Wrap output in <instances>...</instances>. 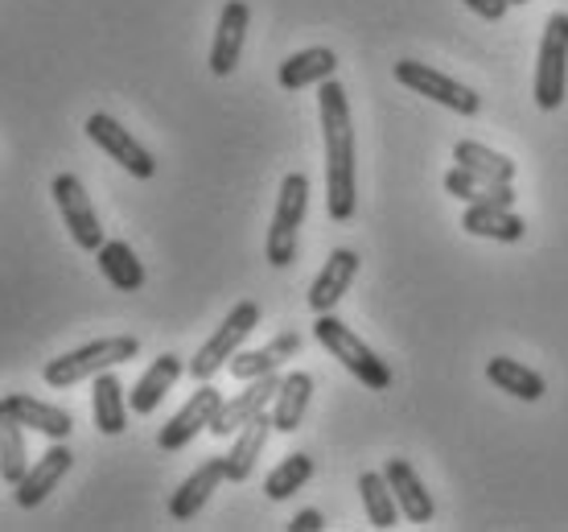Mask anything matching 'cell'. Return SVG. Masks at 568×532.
I'll return each instance as SVG.
<instances>
[{
	"mask_svg": "<svg viewBox=\"0 0 568 532\" xmlns=\"http://www.w3.org/2000/svg\"><path fill=\"white\" fill-rule=\"evenodd\" d=\"M317 108H322V137H326V211L334 223H346V219H355L358 182L351 100H346L338 79L317 83Z\"/></svg>",
	"mask_w": 568,
	"mask_h": 532,
	"instance_id": "1",
	"label": "cell"
},
{
	"mask_svg": "<svg viewBox=\"0 0 568 532\" xmlns=\"http://www.w3.org/2000/svg\"><path fill=\"white\" fill-rule=\"evenodd\" d=\"M141 343L132 334H112V339H95V343L79 347V351H67L42 368V380L50 389H71L79 380H95L100 372H112L120 363L136 360Z\"/></svg>",
	"mask_w": 568,
	"mask_h": 532,
	"instance_id": "2",
	"label": "cell"
},
{
	"mask_svg": "<svg viewBox=\"0 0 568 532\" xmlns=\"http://www.w3.org/2000/svg\"><path fill=\"white\" fill-rule=\"evenodd\" d=\"M313 334H317V343L326 347L329 355H334L346 372L355 375V380H363L371 392L392 389V380H396V375H392V368H387V363L379 360V355H375V351H371V347L363 343V339H358V334L351 331L342 318H334V310H329V314H317V322H313Z\"/></svg>",
	"mask_w": 568,
	"mask_h": 532,
	"instance_id": "3",
	"label": "cell"
},
{
	"mask_svg": "<svg viewBox=\"0 0 568 532\" xmlns=\"http://www.w3.org/2000/svg\"><path fill=\"white\" fill-rule=\"evenodd\" d=\"M305 211H310V178H305V173H288L281 182L276 215H272L268 244H264V257H268L272 269H284V264L297 260V240H301Z\"/></svg>",
	"mask_w": 568,
	"mask_h": 532,
	"instance_id": "4",
	"label": "cell"
},
{
	"mask_svg": "<svg viewBox=\"0 0 568 532\" xmlns=\"http://www.w3.org/2000/svg\"><path fill=\"white\" fill-rule=\"evenodd\" d=\"M260 327V305L256 302H240L235 310H231L223 322H219V331L206 339V343L199 347V355L185 363V372L194 375V380H214V375L223 372L231 363V355L243 347V339L256 331Z\"/></svg>",
	"mask_w": 568,
	"mask_h": 532,
	"instance_id": "5",
	"label": "cell"
},
{
	"mask_svg": "<svg viewBox=\"0 0 568 532\" xmlns=\"http://www.w3.org/2000/svg\"><path fill=\"white\" fill-rule=\"evenodd\" d=\"M568 91V13H552L544 26L540 58H536V103L544 112H556Z\"/></svg>",
	"mask_w": 568,
	"mask_h": 532,
	"instance_id": "6",
	"label": "cell"
},
{
	"mask_svg": "<svg viewBox=\"0 0 568 532\" xmlns=\"http://www.w3.org/2000/svg\"><path fill=\"white\" fill-rule=\"evenodd\" d=\"M396 83L416 91V96H425V100L440 103V108H449V112H457V116H474L478 108H483L478 91H469L466 83H457V79H449V74L433 71L428 62H416V58L396 62Z\"/></svg>",
	"mask_w": 568,
	"mask_h": 532,
	"instance_id": "7",
	"label": "cell"
},
{
	"mask_svg": "<svg viewBox=\"0 0 568 532\" xmlns=\"http://www.w3.org/2000/svg\"><path fill=\"white\" fill-rule=\"evenodd\" d=\"M50 194H54L58 211H62V223H67L74 244L83 248V252H100L103 228H100V215H95V202H91L83 182H79L74 173H58L54 182H50Z\"/></svg>",
	"mask_w": 568,
	"mask_h": 532,
	"instance_id": "8",
	"label": "cell"
},
{
	"mask_svg": "<svg viewBox=\"0 0 568 532\" xmlns=\"http://www.w3.org/2000/svg\"><path fill=\"white\" fill-rule=\"evenodd\" d=\"M83 129H87V137L100 144L103 153H108V158H112L120 170H129L132 178H153V173H156L153 153H149V149H144V144L136 141V137H132V132L124 129L120 120H112L108 112L87 116Z\"/></svg>",
	"mask_w": 568,
	"mask_h": 532,
	"instance_id": "9",
	"label": "cell"
},
{
	"mask_svg": "<svg viewBox=\"0 0 568 532\" xmlns=\"http://www.w3.org/2000/svg\"><path fill=\"white\" fill-rule=\"evenodd\" d=\"M223 409V392L214 389L211 380H202L199 384V392L190 397V401L178 409L170 418V425H161V433H156V446L161 450H182V446H190L194 438H199L202 430H211V421H214V413Z\"/></svg>",
	"mask_w": 568,
	"mask_h": 532,
	"instance_id": "10",
	"label": "cell"
},
{
	"mask_svg": "<svg viewBox=\"0 0 568 532\" xmlns=\"http://www.w3.org/2000/svg\"><path fill=\"white\" fill-rule=\"evenodd\" d=\"M281 380H284L281 372L256 375V380H247V389H243L240 397L223 401V409H219V413H214V421H211L214 438H235V433H240L252 418L268 413V404L276 401V389H281Z\"/></svg>",
	"mask_w": 568,
	"mask_h": 532,
	"instance_id": "11",
	"label": "cell"
},
{
	"mask_svg": "<svg viewBox=\"0 0 568 532\" xmlns=\"http://www.w3.org/2000/svg\"><path fill=\"white\" fill-rule=\"evenodd\" d=\"M247 21H252V9H247L243 0H227V4H223L219 26H214V42H211V71L219 74V79L235 74V67H240Z\"/></svg>",
	"mask_w": 568,
	"mask_h": 532,
	"instance_id": "12",
	"label": "cell"
},
{
	"mask_svg": "<svg viewBox=\"0 0 568 532\" xmlns=\"http://www.w3.org/2000/svg\"><path fill=\"white\" fill-rule=\"evenodd\" d=\"M355 277H358V252H351V248H334V252L326 257V264H322V273L313 277V285H310L313 314H329V310L346 298V289H351Z\"/></svg>",
	"mask_w": 568,
	"mask_h": 532,
	"instance_id": "13",
	"label": "cell"
},
{
	"mask_svg": "<svg viewBox=\"0 0 568 532\" xmlns=\"http://www.w3.org/2000/svg\"><path fill=\"white\" fill-rule=\"evenodd\" d=\"M384 479L392 483V491H396L399 516L408 520V524H428V520H433V512H437V508H433V491L420 483V475L413 471V462L387 459Z\"/></svg>",
	"mask_w": 568,
	"mask_h": 532,
	"instance_id": "14",
	"label": "cell"
},
{
	"mask_svg": "<svg viewBox=\"0 0 568 532\" xmlns=\"http://www.w3.org/2000/svg\"><path fill=\"white\" fill-rule=\"evenodd\" d=\"M185 372L182 355H173V351H165V355H156L149 368H144V375L132 384L129 392V409L136 413V418H149V413H156V404L170 397V389L178 384V375Z\"/></svg>",
	"mask_w": 568,
	"mask_h": 532,
	"instance_id": "15",
	"label": "cell"
},
{
	"mask_svg": "<svg viewBox=\"0 0 568 532\" xmlns=\"http://www.w3.org/2000/svg\"><path fill=\"white\" fill-rule=\"evenodd\" d=\"M71 462H74V454H71V446L67 442H54V446L45 450L42 459L33 462L26 471V479L17 483V504L21 508H38L50 495V491L62 483V475L71 471Z\"/></svg>",
	"mask_w": 568,
	"mask_h": 532,
	"instance_id": "16",
	"label": "cell"
},
{
	"mask_svg": "<svg viewBox=\"0 0 568 532\" xmlns=\"http://www.w3.org/2000/svg\"><path fill=\"white\" fill-rule=\"evenodd\" d=\"M4 404H9V418L21 421L26 430H38V433H45V438H54V442H67V438H71L74 418L67 409H58V404H50V401H38V397H29V392H9Z\"/></svg>",
	"mask_w": 568,
	"mask_h": 532,
	"instance_id": "17",
	"label": "cell"
},
{
	"mask_svg": "<svg viewBox=\"0 0 568 532\" xmlns=\"http://www.w3.org/2000/svg\"><path fill=\"white\" fill-rule=\"evenodd\" d=\"M227 479V462L223 459H206L194 471V475L185 479L182 488L170 495V516L178 520V524H185V520H194L206 508V500H211L214 491H219V483Z\"/></svg>",
	"mask_w": 568,
	"mask_h": 532,
	"instance_id": "18",
	"label": "cell"
},
{
	"mask_svg": "<svg viewBox=\"0 0 568 532\" xmlns=\"http://www.w3.org/2000/svg\"><path fill=\"white\" fill-rule=\"evenodd\" d=\"M462 228H466L469 235L498 240V244H519V240L527 235V223L515 215L511 207H486V202H466Z\"/></svg>",
	"mask_w": 568,
	"mask_h": 532,
	"instance_id": "19",
	"label": "cell"
},
{
	"mask_svg": "<svg viewBox=\"0 0 568 532\" xmlns=\"http://www.w3.org/2000/svg\"><path fill=\"white\" fill-rule=\"evenodd\" d=\"M301 351V334L297 331H284V334H276L268 347H260V351H235L231 355V375L235 380H256V375H268V372H281V363L284 360H293Z\"/></svg>",
	"mask_w": 568,
	"mask_h": 532,
	"instance_id": "20",
	"label": "cell"
},
{
	"mask_svg": "<svg viewBox=\"0 0 568 532\" xmlns=\"http://www.w3.org/2000/svg\"><path fill=\"white\" fill-rule=\"evenodd\" d=\"M334 71H338V54L329 46H310V50H297V54L284 58L276 79H281L284 91H301V87L334 79Z\"/></svg>",
	"mask_w": 568,
	"mask_h": 532,
	"instance_id": "21",
	"label": "cell"
},
{
	"mask_svg": "<svg viewBox=\"0 0 568 532\" xmlns=\"http://www.w3.org/2000/svg\"><path fill=\"white\" fill-rule=\"evenodd\" d=\"M272 430H276V425H272V413H260V418H252L240 433H235V446L223 454L231 483H243V479H252V471H256V459L264 454V446H268V433Z\"/></svg>",
	"mask_w": 568,
	"mask_h": 532,
	"instance_id": "22",
	"label": "cell"
},
{
	"mask_svg": "<svg viewBox=\"0 0 568 532\" xmlns=\"http://www.w3.org/2000/svg\"><path fill=\"white\" fill-rule=\"evenodd\" d=\"M91 418H95V430L108 433V438H120V433L129 430L124 384H120L112 372H100L95 384H91Z\"/></svg>",
	"mask_w": 568,
	"mask_h": 532,
	"instance_id": "23",
	"label": "cell"
},
{
	"mask_svg": "<svg viewBox=\"0 0 568 532\" xmlns=\"http://www.w3.org/2000/svg\"><path fill=\"white\" fill-rule=\"evenodd\" d=\"M445 190L462 202H486V207H515L511 182H498V178H483V173L454 165L445 173Z\"/></svg>",
	"mask_w": 568,
	"mask_h": 532,
	"instance_id": "24",
	"label": "cell"
},
{
	"mask_svg": "<svg viewBox=\"0 0 568 532\" xmlns=\"http://www.w3.org/2000/svg\"><path fill=\"white\" fill-rule=\"evenodd\" d=\"M486 380H490L498 392L515 397V401H540L544 392H548V384H544L540 372H531L527 363L507 360V355H495V360H486Z\"/></svg>",
	"mask_w": 568,
	"mask_h": 532,
	"instance_id": "25",
	"label": "cell"
},
{
	"mask_svg": "<svg viewBox=\"0 0 568 532\" xmlns=\"http://www.w3.org/2000/svg\"><path fill=\"white\" fill-rule=\"evenodd\" d=\"M313 397V375L310 372H288L276 389V401H272V425L281 433L301 430L305 421V409H310Z\"/></svg>",
	"mask_w": 568,
	"mask_h": 532,
	"instance_id": "26",
	"label": "cell"
},
{
	"mask_svg": "<svg viewBox=\"0 0 568 532\" xmlns=\"http://www.w3.org/2000/svg\"><path fill=\"white\" fill-rule=\"evenodd\" d=\"M95 264H100V273L120 293H136L144 285V264L136 260V252L124 240H103V248L95 252Z\"/></svg>",
	"mask_w": 568,
	"mask_h": 532,
	"instance_id": "27",
	"label": "cell"
},
{
	"mask_svg": "<svg viewBox=\"0 0 568 532\" xmlns=\"http://www.w3.org/2000/svg\"><path fill=\"white\" fill-rule=\"evenodd\" d=\"M358 495H363L367 520L375 524V529H396L399 504H396L392 483L384 479V471H363V475H358Z\"/></svg>",
	"mask_w": 568,
	"mask_h": 532,
	"instance_id": "28",
	"label": "cell"
},
{
	"mask_svg": "<svg viewBox=\"0 0 568 532\" xmlns=\"http://www.w3.org/2000/svg\"><path fill=\"white\" fill-rule=\"evenodd\" d=\"M454 161L474 173H483V178H498V182H515V170H519L507 153H495V149L483 141H457Z\"/></svg>",
	"mask_w": 568,
	"mask_h": 532,
	"instance_id": "29",
	"label": "cell"
},
{
	"mask_svg": "<svg viewBox=\"0 0 568 532\" xmlns=\"http://www.w3.org/2000/svg\"><path fill=\"white\" fill-rule=\"evenodd\" d=\"M29 471V450H26V425L13 418L0 421V479L17 488Z\"/></svg>",
	"mask_w": 568,
	"mask_h": 532,
	"instance_id": "30",
	"label": "cell"
},
{
	"mask_svg": "<svg viewBox=\"0 0 568 532\" xmlns=\"http://www.w3.org/2000/svg\"><path fill=\"white\" fill-rule=\"evenodd\" d=\"M310 479H313V459H310V454H288L281 466H272V471H268V479H264V491H268V500H288V495H297Z\"/></svg>",
	"mask_w": 568,
	"mask_h": 532,
	"instance_id": "31",
	"label": "cell"
},
{
	"mask_svg": "<svg viewBox=\"0 0 568 532\" xmlns=\"http://www.w3.org/2000/svg\"><path fill=\"white\" fill-rule=\"evenodd\" d=\"M469 13H478L483 21H503L507 9H511V0H462Z\"/></svg>",
	"mask_w": 568,
	"mask_h": 532,
	"instance_id": "32",
	"label": "cell"
},
{
	"mask_svg": "<svg viewBox=\"0 0 568 532\" xmlns=\"http://www.w3.org/2000/svg\"><path fill=\"white\" fill-rule=\"evenodd\" d=\"M322 529H326V516L317 508H305V512H297V516L288 520V532H322Z\"/></svg>",
	"mask_w": 568,
	"mask_h": 532,
	"instance_id": "33",
	"label": "cell"
},
{
	"mask_svg": "<svg viewBox=\"0 0 568 532\" xmlns=\"http://www.w3.org/2000/svg\"><path fill=\"white\" fill-rule=\"evenodd\" d=\"M9 418V404H4V397H0V421Z\"/></svg>",
	"mask_w": 568,
	"mask_h": 532,
	"instance_id": "34",
	"label": "cell"
},
{
	"mask_svg": "<svg viewBox=\"0 0 568 532\" xmlns=\"http://www.w3.org/2000/svg\"><path fill=\"white\" fill-rule=\"evenodd\" d=\"M511 4H531V0H511Z\"/></svg>",
	"mask_w": 568,
	"mask_h": 532,
	"instance_id": "35",
	"label": "cell"
}]
</instances>
